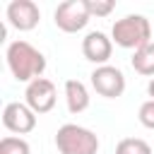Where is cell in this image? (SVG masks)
Here are the masks:
<instances>
[{"mask_svg": "<svg viewBox=\"0 0 154 154\" xmlns=\"http://www.w3.org/2000/svg\"><path fill=\"white\" fill-rule=\"evenodd\" d=\"M2 125L14 135H26V132H31L36 128V113L26 103L12 101L2 111Z\"/></svg>", "mask_w": 154, "mask_h": 154, "instance_id": "52a82bcc", "label": "cell"}, {"mask_svg": "<svg viewBox=\"0 0 154 154\" xmlns=\"http://www.w3.org/2000/svg\"><path fill=\"white\" fill-rule=\"evenodd\" d=\"M55 99H58V91H55V84L51 79L38 77V79H34V82L26 84L24 101H26V106L34 113H48V111H53Z\"/></svg>", "mask_w": 154, "mask_h": 154, "instance_id": "8992f818", "label": "cell"}, {"mask_svg": "<svg viewBox=\"0 0 154 154\" xmlns=\"http://www.w3.org/2000/svg\"><path fill=\"white\" fill-rule=\"evenodd\" d=\"M65 101H67V111L70 113H82L89 108V89L84 82L79 79H67L65 82Z\"/></svg>", "mask_w": 154, "mask_h": 154, "instance_id": "30bf717a", "label": "cell"}, {"mask_svg": "<svg viewBox=\"0 0 154 154\" xmlns=\"http://www.w3.org/2000/svg\"><path fill=\"white\" fill-rule=\"evenodd\" d=\"M140 123L149 130H154V99H147L142 106H140Z\"/></svg>", "mask_w": 154, "mask_h": 154, "instance_id": "9a60e30c", "label": "cell"}, {"mask_svg": "<svg viewBox=\"0 0 154 154\" xmlns=\"http://www.w3.org/2000/svg\"><path fill=\"white\" fill-rule=\"evenodd\" d=\"M0 154H31V147L26 140L7 135L0 140Z\"/></svg>", "mask_w": 154, "mask_h": 154, "instance_id": "4fadbf2b", "label": "cell"}, {"mask_svg": "<svg viewBox=\"0 0 154 154\" xmlns=\"http://www.w3.org/2000/svg\"><path fill=\"white\" fill-rule=\"evenodd\" d=\"M55 147L60 154H96L99 152V137L89 128L65 123L55 132Z\"/></svg>", "mask_w": 154, "mask_h": 154, "instance_id": "3957f363", "label": "cell"}, {"mask_svg": "<svg viewBox=\"0 0 154 154\" xmlns=\"http://www.w3.org/2000/svg\"><path fill=\"white\" fill-rule=\"evenodd\" d=\"M91 87L99 96L116 99L125 91V75H123V70H118L113 65H99L91 72Z\"/></svg>", "mask_w": 154, "mask_h": 154, "instance_id": "5b68a950", "label": "cell"}, {"mask_svg": "<svg viewBox=\"0 0 154 154\" xmlns=\"http://www.w3.org/2000/svg\"><path fill=\"white\" fill-rule=\"evenodd\" d=\"M87 7L91 17H108L116 10V2L113 0H87Z\"/></svg>", "mask_w": 154, "mask_h": 154, "instance_id": "5bb4252c", "label": "cell"}, {"mask_svg": "<svg viewBox=\"0 0 154 154\" xmlns=\"http://www.w3.org/2000/svg\"><path fill=\"white\" fill-rule=\"evenodd\" d=\"M55 26L65 34H77L82 31L91 14H89V7H87V0H65L55 7Z\"/></svg>", "mask_w": 154, "mask_h": 154, "instance_id": "277c9868", "label": "cell"}, {"mask_svg": "<svg viewBox=\"0 0 154 154\" xmlns=\"http://www.w3.org/2000/svg\"><path fill=\"white\" fill-rule=\"evenodd\" d=\"M111 38L120 48L140 51V48L152 43V24H149V19L144 14H125L123 19L113 22Z\"/></svg>", "mask_w": 154, "mask_h": 154, "instance_id": "7a4b0ae2", "label": "cell"}, {"mask_svg": "<svg viewBox=\"0 0 154 154\" xmlns=\"http://www.w3.org/2000/svg\"><path fill=\"white\" fill-rule=\"evenodd\" d=\"M130 63H132L135 72H140V75H152V77H154V41H152L149 46L135 51Z\"/></svg>", "mask_w": 154, "mask_h": 154, "instance_id": "8fae6325", "label": "cell"}, {"mask_svg": "<svg viewBox=\"0 0 154 154\" xmlns=\"http://www.w3.org/2000/svg\"><path fill=\"white\" fill-rule=\"evenodd\" d=\"M147 94L154 99V77H152V79H149V84H147Z\"/></svg>", "mask_w": 154, "mask_h": 154, "instance_id": "2e32d148", "label": "cell"}, {"mask_svg": "<svg viewBox=\"0 0 154 154\" xmlns=\"http://www.w3.org/2000/svg\"><path fill=\"white\" fill-rule=\"evenodd\" d=\"M116 154H152V147L142 137H125L118 142Z\"/></svg>", "mask_w": 154, "mask_h": 154, "instance_id": "7c38bea8", "label": "cell"}, {"mask_svg": "<svg viewBox=\"0 0 154 154\" xmlns=\"http://www.w3.org/2000/svg\"><path fill=\"white\" fill-rule=\"evenodd\" d=\"M41 19L38 5L31 0H12L7 5V22L17 31H31Z\"/></svg>", "mask_w": 154, "mask_h": 154, "instance_id": "ba28073f", "label": "cell"}, {"mask_svg": "<svg viewBox=\"0 0 154 154\" xmlns=\"http://www.w3.org/2000/svg\"><path fill=\"white\" fill-rule=\"evenodd\" d=\"M82 53L89 63H96V67L106 65L113 53V38H108L103 31H89L82 38Z\"/></svg>", "mask_w": 154, "mask_h": 154, "instance_id": "9c48e42d", "label": "cell"}, {"mask_svg": "<svg viewBox=\"0 0 154 154\" xmlns=\"http://www.w3.org/2000/svg\"><path fill=\"white\" fill-rule=\"evenodd\" d=\"M5 58H7V67H10V72H12V77L17 79V82H34V79H38L41 75H43V70H46V58H43V53L38 51V48H34L29 41H12L10 46H7V53H5Z\"/></svg>", "mask_w": 154, "mask_h": 154, "instance_id": "6da1fadb", "label": "cell"}]
</instances>
